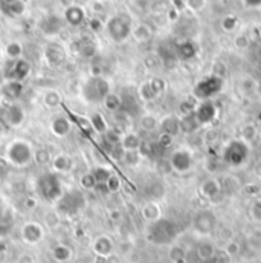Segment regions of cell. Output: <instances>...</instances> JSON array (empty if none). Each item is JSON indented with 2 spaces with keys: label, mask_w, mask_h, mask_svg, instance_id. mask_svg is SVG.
I'll list each match as a JSON object with an SVG mask.
<instances>
[{
  "label": "cell",
  "mask_w": 261,
  "mask_h": 263,
  "mask_svg": "<svg viewBox=\"0 0 261 263\" xmlns=\"http://www.w3.org/2000/svg\"><path fill=\"white\" fill-rule=\"evenodd\" d=\"M257 135H258V130H257L255 124H251L249 123V124H245L242 127V139L245 142H252L257 138Z\"/></svg>",
  "instance_id": "ab89813d"
},
{
  "label": "cell",
  "mask_w": 261,
  "mask_h": 263,
  "mask_svg": "<svg viewBox=\"0 0 261 263\" xmlns=\"http://www.w3.org/2000/svg\"><path fill=\"white\" fill-rule=\"evenodd\" d=\"M0 11H2V0H0Z\"/></svg>",
  "instance_id": "680465c9"
},
{
  "label": "cell",
  "mask_w": 261,
  "mask_h": 263,
  "mask_svg": "<svg viewBox=\"0 0 261 263\" xmlns=\"http://www.w3.org/2000/svg\"><path fill=\"white\" fill-rule=\"evenodd\" d=\"M31 70H32V66L31 63L26 60V59H18V60H14L9 67H8V72H6V78L8 80H12V81H18V83H23L29 75H31Z\"/></svg>",
  "instance_id": "8fae6325"
},
{
  "label": "cell",
  "mask_w": 261,
  "mask_h": 263,
  "mask_svg": "<svg viewBox=\"0 0 261 263\" xmlns=\"http://www.w3.org/2000/svg\"><path fill=\"white\" fill-rule=\"evenodd\" d=\"M92 251L98 257H110L113 254V251H115V243H113L112 237H109L106 234H101L93 240Z\"/></svg>",
  "instance_id": "7c38bea8"
},
{
  "label": "cell",
  "mask_w": 261,
  "mask_h": 263,
  "mask_svg": "<svg viewBox=\"0 0 261 263\" xmlns=\"http://www.w3.org/2000/svg\"><path fill=\"white\" fill-rule=\"evenodd\" d=\"M140 153L139 152H126V155H124V161L129 164V165H136L139 161H140Z\"/></svg>",
  "instance_id": "bcb514c9"
},
{
  "label": "cell",
  "mask_w": 261,
  "mask_h": 263,
  "mask_svg": "<svg viewBox=\"0 0 261 263\" xmlns=\"http://www.w3.org/2000/svg\"><path fill=\"white\" fill-rule=\"evenodd\" d=\"M223 251H225L226 254H229V256L234 259V257H237V256L240 254V251H242V245H240V242H237L235 239H232V240H229V242H226V243H225Z\"/></svg>",
  "instance_id": "b9f144b4"
},
{
  "label": "cell",
  "mask_w": 261,
  "mask_h": 263,
  "mask_svg": "<svg viewBox=\"0 0 261 263\" xmlns=\"http://www.w3.org/2000/svg\"><path fill=\"white\" fill-rule=\"evenodd\" d=\"M196 254L202 262H209V260H214V257L217 254V248L212 242L203 240L197 245Z\"/></svg>",
  "instance_id": "cb8c5ba5"
},
{
  "label": "cell",
  "mask_w": 261,
  "mask_h": 263,
  "mask_svg": "<svg viewBox=\"0 0 261 263\" xmlns=\"http://www.w3.org/2000/svg\"><path fill=\"white\" fill-rule=\"evenodd\" d=\"M62 26H63L62 18L54 14L45 17L40 23V29L45 35H57L62 31Z\"/></svg>",
  "instance_id": "e0dca14e"
},
{
  "label": "cell",
  "mask_w": 261,
  "mask_h": 263,
  "mask_svg": "<svg viewBox=\"0 0 261 263\" xmlns=\"http://www.w3.org/2000/svg\"><path fill=\"white\" fill-rule=\"evenodd\" d=\"M173 139H174V136H171V135H168V133L160 132V133H159V138H157V144H159V145H162V147H170V145H171V142H173Z\"/></svg>",
  "instance_id": "7dc6e473"
},
{
  "label": "cell",
  "mask_w": 261,
  "mask_h": 263,
  "mask_svg": "<svg viewBox=\"0 0 261 263\" xmlns=\"http://www.w3.org/2000/svg\"><path fill=\"white\" fill-rule=\"evenodd\" d=\"M159 129L164 132V133H168L171 136H176L180 132V121L176 117L168 115V117H165L164 120L159 121Z\"/></svg>",
  "instance_id": "4316f807"
},
{
  "label": "cell",
  "mask_w": 261,
  "mask_h": 263,
  "mask_svg": "<svg viewBox=\"0 0 261 263\" xmlns=\"http://www.w3.org/2000/svg\"><path fill=\"white\" fill-rule=\"evenodd\" d=\"M90 172H92V175H93V178H95V181H96L98 187H104V185H106V182L109 181V178L113 175L112 168H110V167H107V165H98V167L92 168Z\"/></svg>",
  "instance_id": "f1b7e54d"
},
{
  "label": "cell",
  "mask_w": 261,
  "mask_h": 263,
  "mask_svg": "<svg viewBox=\"0 0 261 263\" xmlns=\"http://www.w3.org/2000/svg\"><path fill=\"white\" fill-rule=\"evenodd\" d=\"M5 161L9 167L25 168L34 162V148L29 141L14 139L5 148Z\"/></svg>",
  "instance_id": "6da1fadb"
},
{
  "label": "cell",
  "mask_w": 261,
  "mask_h": 263,
  "mask_svg": "<svg viewBox=\"0 0 261 263\" xmlns=\"http://www.w3.org/2000/svg\"><path fill=\"white\" fill-rule=\"evenodd\" d=\"M79 187L84 190V192H93L98 189V184L92 175V172H87V173H83L81 178H79Z\"/></svg>",
  "instance_id": "836d02e7"
},
{
  "label": "cell",
  "mask_w": 261,
  "mask_h": 263,
  "mask_svg": "<svg viewBox=\"0 0 261 263\" xmlns=\"http://www.w3.org/2000/svg\"><path fill=\"white\" fill-rule=\"evenodd\" d=\"M65 20L70 26H81L86 22V11L79 5H69L65 9Z\"/></svg>",
  "instance_id": "9a60e30c"
},
{
  "label": "cell",
  "mask_w": 261,
  "mask_h": 263,
  "mask_svg": "<svg viewBox=\"0 0 261 263\" xmlns=\"http://www.w3.org/2000/svg\"><path fill=\"white\" fill-rule=\"evenodd\" d=\"M246 242H248V247H249V250H252V251H257V253H260L261 251V230H254V231H251L249 234H248V239H246Z\"/></svg>",
  "instance_id": "8d00e7d4"
},
{
  "label": "cell",
  "mask_w": 261,
  "mask_h": 263,
  "mask_svg": "<svg viewBox=\"0 0 261 263\" xmlns=\"http://www.w3.org/2000/svg\"><path fill=\"white\" fill-rule=\"evenodd\" d=\"M137 93H139V98H140L142 101H145V103H150V101H153V100L156 98V93H154V90L151 89L150 81L142 83V84L139 86V89H137Z\"/></svg>",
  "instance_id": "74e56055"
},
{
  "label": "cell",
  "mask_w": 261,
  "mask_h": 263,
  "mask_svg": "<svg viewBox=\"0 0 261 263\" xmlns=\"http://www.w3.org/2000/svg\"><path fill=\"white\" fill-rule=\"evenodd\" d=\"M89 77L96 78V77H103V67L99 65H92L90 70H89Z\"/></svg>",
  "instance_id": "816d5d0a"
},
{
  "label": "cell",
  "mask_w": 261,
  "mask_h": 263,
  "mask_svg": "<svg viewBox=\"0 0 261 263\" xmlns=\"http://www.w3.org/2000/svg\"><path fill=\"white\" fill-rule=\"evenodd\" d=\"M222 192V184L215 178H208L200 184V195L206 199H214Z\"/></svg>",
  "instance_id": "7402d4cb"
},
{
  "label": "cell",
  "mask_w": 261,
  "mask_h": 263,
  "mask_svg": "<svg viewBox=\"0 0 261 263\" xmlns=\"http://www.w3.org/2000/svg\"><path fill=\"white\" fill-rule=\"evenodd\" d=\"M0 185H2V176H0Z\"/></svg>",
  "instance_id": "91938a15"
},
{
  "label": "cell",
  "mask_w": 261,
  "mask_h": 263,
  "mask_svg": "<svg viewBox=\"0 0 261 263\" xmlns=\"http://www.w3.org/2000/svg\"><path fill=\"white\" fill-rule=\"evenodd\" d=\"M89 28H90L93 32H99L104 26H103V23H101V20H99L98 17H93V18H90V22H89Z\"/></svg>",
  "instance_id": "681fc988"
},
{
  "label": "cell",
  "mask_w": 261,
  "mask_h": 263,
  "mask_svg": "<svg viewBox=\"0 0 261 263\" xmlns=\"http://www.w3.org/2000/svg\"><path fill=\"white\" fill-rule=\"evenodd\" d=\"M2 93L6 100H9L11 103L15 101L17 98H20V95L23 93V83H18V81H12V80H8L3 83L2 86Z\"/></svg>",
  "instance_id": "ffe728a7"
},
{
  "label": "cell",
  "mask_w": 261,
  "mask_h": 263,
  "mask_svg": "<svg viewBox=\"0 0 261 263\" xmlns=\"http://www.w3.org/2000/svg\"><path fill=\"white\" fill-rule=\"evenodd\" d=\"M5 54H6V57L9 59V60H18V59H22V55H23V45L20 43V42H9L6 46H5Z\"/></svg>",
  "instance_id": "1f68e13d"
},
{
  "label": "cell",
  "mask_w": 261,
  "mask_h": 263,
  "mask_svg": "<svg viewBox=\"0 0 261 263\" xmlns=\"http://www.w3.org/2000/svg\"><path fill=\"white\" fill-rule=\"evenodd\" d=\"M52 259L57 263H67L73 257V250L66 243H57L51 251Z\"/></svg>",
  "instance_id": "d4e9b609"
},
{
  "label": "cell",
  "mask_w": 261,
  "mask_h": 263,
  "mask_svg": "<svg viewBox=\"0 0 261 263\" xmlns=\"http://www.w3.org/2000/svg\"><path fill=\"white\" fill-rule=\"evenodd\" d=\"M215 223H217V219H215V214L211 211V210H202L198 211L194 217V228L198 234L202 236H209L214 230H215Z\"/></svg>",
  "instance_id": "30bf717a"
},
{
  "label": "cell",
  "mask_w": 261,
  "mask_h": 263,
  "mask_svg": "<svg viewBox=\"0 0 261 263\" xmlns=\"http://www.w3.org/2000/svg\"><path fill=\"white\" fill-rule=\"evenodd\" d=\"M2 133H3V124L0 123V136H2Z\"/></svg>",
  "instance_id": "6f0895ef"
},
{
  "label": "cell",
  "mask_w": 261,
  "mask_h": 263,
  "mask_svg": "<svg viewBox=\"0 0 261 263\" xmlns=\"http://www.w3.org/2000/svg\"><path fill=\"white\" fill-rule=\"evenodd\" d=\"M66 57H67V54H66L65 46L57 42H49L43 49L45 63L52 69H57V67L65 65Z\"/></svg>",
  "instance_id": "ba28073f"
},
{
  "label": "cell",
  "mask_w": 261,
  "mask_h": 263,
  "mask_svg": "<svg viewBox=\"0 0 261 263\" xmlns=\"http://www.w3.org/2000/svg\"><path fill=\"white\" fill-rule=\"evenodd\" d=\"M243 263H251V262H243Z\"/></svg>",
  "instance_id": "94428289"
},
{
  "label": "cell",
  "mask_w": 261,
  "mask_h": 263,
  "mask_svg": "<svg viewBox=\"0 0 261 263\" xmlns=\"http://www.w3.org/2000/svg\"><path fill=\"white\" fill-rule=\"evenodd\" d=\"M131 22L127 15L118 14L109 18V22L106 23L104 29L107 37L115 42V43H123L126 42L131 35Z\"/></svg>",
  "instance_id": "5b68a950"
},
{
  "label": "cell",
  "mask_w": 261,
  "mask_h": 263,
  "mask_svg": "<svg viewBox=\"0 0 261 263\" xmlns=\"http://www.w3.org/2000/svg\"><path fill=\"white\" fill-rule=\"evenodd\" d=\"M121 187H123V181H121V178H119L118 175H115V173L109 178V181H107L106 185H104V189H106L107 193H118V192L121 190Z\"/></svg>",
  "instance_id": "f35d334b"
},
{
  "label": "cell",
  "mask_w": 261,
  "mask_h": 263,
  "mask_svg": "<svg viewBox=\"0 0 261 263\" xmlns=\"http://www.w3.org/2000/svg\"><path fill=\"white\" fill-rule=\"evenodd\" d=\"M214 260H215V263H232V257L229 254H226L223 250H220V251H217Z\"/></svg>",
  "instance_id": "c3c4849f"
},
{
  "label": "cell",
  "mask_w": 261,
  "mask_h": 263,
  "mask_svg": "<svg viewBox=\"0 0 261 263\" xmlns=\"http://www.w3.org/2000/svg\"><path fill=\"white\" fill-rule=\"evenodd\" d=\"M142 138L136 132H124L119 141V145L124 152H139Z\"/></svg>",
  "instance_id": "ac0fdd59"
},
{
  "label": "cell",
  "mask_w": 261,
  "mask_h": 263,
  "mask_svg": "<svg viewBox=\"0 0 261 263\" xmlns=\"http://www.w3.org/2000/svg\"><path fill=\"white\" fill-rule=\"evenodd\" d=\"M139 127L145 132L156 130L159 129V120L151 114H145L139 118Z\"/></svg>",
  "instance_id": "d6a6232c"
},
{
  "label": "cell",
  "mask_w": 261,
  "mask_h": 263,
  "mask_svg": "<svg viewBox=\"0 0 261 263\" xmlns=\"http://www.w3.org/2000/svg\"><path fill=\"white\" fill-rule=\"evenodd\" d=\"M110 92H112L110 81L106 80L104 77H96V78L89 77V80L81 87V97L89 104L103 103L106 95H109Z\"/></svg>",
  "instance_id": "3957f363"
},
{
  "label": "cell",
  "mask_w": 261,
  "mask_h": 263,
  "mask_svg": "<svg viewBox=\"0 0 261 263\" xmlns=\"http://www.w3.org/2000/svg\"><path fill=\"white\" fill-rule=\"evenodd\" d=\"M49 132L55 136V138H66L70 132H72V123L69 118H66L63 115L54 117L49 121Z\"/></svg>",
  "instance_id": "4fadbf2b"
},
{
  "label": "cell",
  "mask_w": 261,
  "mask_h": 263,
  "mask_svg": "<svg viewBox=\"0 0 261 263\" xmlns=\"http://www.w3.org/2000/svg\"><path fill=\"white\" fill-rule=\"evenodd\" d=\"M17 263H35V257L29 253H22L17 257Z\"/></svg>",
  "instance_id": "f907efd6"
},
{
  "label": "cell",
  "mask_w": 261,
  "mask_h": 263,
  "mask_svg": "<svg viewBox=\"0 0 261 263\" xmlns=\"http://www.w3.org/2000/svg\"><path fill=\"white\" fill-rule=\"evenodd\" d=\"M86 205V196L78 190H70L63 193L55 203V211L62 217H73L76 216Z\"/></svg>",
  "instance_id": "277c9868"
},
{
  "label": "cell",
  "mask_w": 261,
  "mask_h": 263,
  "mask_svg": "<svg viewBox=\"0 0 261 263\" xmlns=\"http://www.w3.org/2000/svg\"><path fill=\"white\" fill-rule=\"evenodd\" d=\"M51 161H52V156H51L48 148L40 147V148L34 150V162L37 165H48Z\"/></svg>",
  "instance_id": "e575fe53"
},
{
  "label": "cell",
  "mask_w": 261,
  "mask_h": 263,
  "mask_svg": "<svg viewBox=\"0 0 261 263\" xmlns=\"http://www.w3.org/2000/svg\"><path fill=\"white\" fill-rule=\"evenodd\" d=\"M37 192L45 200L51 203H57V200L63 196V184L58 178L57 173L54 172H46L42 173L37 179Z\"/></svg>",
  "instance_id": "7a4b0ae2"
},
{
  "label": "cell",
  "mask_w": 261,
  "mask_h": 263,
  "mask_svg": "<svg viewBox=\"0 0 261 263\" xmlns=\"http://www.w3.org/2000/svg\"><path fill=\"white\" fill-rule=\"evenodd\" d=\"M98 52L96 43L93 40H79V49L78 54L83 59H93Z\"/></svg>",
  "instance_id": "f546056e"
},
{
  "label": "cell",
  "mask_w": 261,
  "mask_h": 263,
  "mask_svg": "<svg viewBox=\"0 0 261 263\" xmlns=\"http://www.w3.org/2000/svg\"><path fill=\"white\" fill-rule=\"evenodd\" d=\"M25 203H26V208H29V210L35 208V205H37V202H35V199H34V197H26Z\"/></svg>",
  "instance_id": "db71d44e"
},
{
  "label": "cell",
  "mask_w": 261,
  "mask_h": 263,
  "mask_svg": "<svg viewBox=\"0 0 261 263\" xmlns=\"http://www.w3.org/2000/svg\"><path fill=\"white\" fill-rule=\"evenodd\" d=\"M109 216H110L112 220H119V219H121V211H119V210H112V211L109 213Z\"/></svg>",
  "instance_id": "11a10c76"
},
{
  "label": "cell",
  "mask_w": 261,
  "mask_h": 263,
  "mask_svg": "<svg viewBox=\"0 0 261 263\" xmlns=\"http://www.w3.org/2000/svg\"><path fill=\"white\" fill-rule=\"evenodd\" d=\"M43 106L46 107V109H57V107H60L62 106V103H63V97H62V93L58 92V90H55V89H49V90H46L45 92V95H43Z\"/></svg>",
  "instance_id": "83f0119b"
},
{
  "label": "cell",
  "mask_w": 261,
  "mask_h": 263,
  "mask_svg": "<svg viewBox=\"0 0 261 263\" xmlns=\"http://www.w3.org/2000/svg\"><path fill=\"white\" fill-rule=\"evenodd\" d=\"M101 104L104 106V109H106L107 112H110V114H118V112H121V109H123V98H121V95H118V93H115V92H110L109 95H106V98L103 100Z\"/></svg>",
  "instance_id": "484cf974"
},
{
  "label": "cell",
  "mask_w": 261,
  "mask_h": 263,
  "mask_svg": "<svg viewBox=\"0 0 261 263\" xmlns=\"http://www.w3.org/2000/svg\"><path fill=\"white\" fill-rule=\"evenodd\" d=\"M174 237V233H173V227L168 220H157L154 223H150V230H148V239L153 242V243H168L171 239Z\"/></svg>",
  "instance_id": "52a82bcc"
},
{
  "label": "cell",
  "mask_w": 261,
  "mask_h": 263,
  "mask_svg": "<svg viewBox=\"0 0 261 263\" xmlns=\"http://www.w3.org/2000/svg\"><path fill=\"white\" fill-rule=\"evenodd\" d=\"M2 11L9 17H20L26 11L25 0H2Z\"/></svg>",
  "instance_id": "44dd1931"
},
{
  "label": "cell",
  "mask_w": 261,
  "mask_h": 263,
  "mask_svg": "<svg viewBox=\"0 0 261 263\" xmlns=\"http://www.w3.org/2000/svg\"><path fill=\"white\" fill-rule=\"evenodd\" d=\"M51 165H52L54 173H57V175H60V173L65 175V173H69V172L72 170L73 162H72V158H70L69 155H66V153H58V155H55V156L52 158Z\"/></svg>",
  "instance_id": "d6986e66"
},
{
  "label": "cell",
  "mask_w": 261,
  "mask_h": 263,
  "mask_svg": "<svg viewBox=\"0 0 261 263\" xmlns=\"http://www.w3.org/2000/svg\"><path fill=\"white\" fill-rule=\"evenodd\" d=\"M206 0H185V8H188L193 12H198L205 8Z\"/></svg>",
  "instance_id": "7bdbcfd3"
},
{
  "label": "cell",
  "mask_w": 261,
  "mask_h": 263,
  "mask_svg": "<svg viewBox=\"0 0 261 263\" xmlns=\"http://www.w3.org/2000/svg\"><path fill=\"white\" fill-rule=\"evenodd\" d=\"M150 86H151V89L154 90L156 97H159V95L164 92V89H165V83H164V80H160V78H151V80H150Z\"/></svg>",
  "instance_id": "f6af8a7d"
},
{
  "label": "cell",
  "mask_w": 261,
  "mask_h": 263,
  "mask_svg": "<svg viewBox=\"0 0 261 263\" xmlns=\"http://www.w3.org/2000/svg\"><path fill=\"white\" fill-rule=\"evenodd\" d=\"M168 257L173 263H185L187 262V251L180 245H174L170 248Z\"/></svg>",
  "instance_id": "d590c367"
},
{
  "label": "cell",
  "mask_w": 261,
  "mask_h": 263,
  "mask_svg": "<svg viewBox=\"0 0 261 263\" xmlns=\"http://www.w3.org/2000/svg\"><path fill=\"white\" fill-rule=\"evenodd\" d=\"M107 263H121V262H119V257H116V256H115V253H113L110 257H107Z\"/></svg>",
  "instance_id": "9f6ffc18"
},
{
  "label": "cell",
  "mask_w": 261,
  "mask_h": 263,
  "mask_svg": "<svg viewBox=\"0 0 261 263\" xmlns=\"http://www.w3.org/2000/svg\"><path fill=\"white\" fill-rule=\"evenodd\" d=\"M140 216H142V219H144L145 222L154 223V222H157V220L162 219V210H160V206H159L157 202L150 200V202H147V203L142 205V208H140Z\"/></svg>",
  "instance_id": "2e32d148"
},
{
  "label": "cell",
  "mask_w": 261,
  "mask_h": 263,
  "mask_svg": "<svg viewBox=\"0 0 261 263\" xmlns=\"http://www.w3.org/2000/svg\"><path fill=\"white\" fill-rule=\"evenodd\" d=\"M248 45H249V40H248L246 35H238V37L235 39V46H237V48L245 49V48H248Z\"/></svg>",
  "instance_id": "f5cc1de1"
},
{
  "label": "cell",
  "mask_w": 261,
  "mask_h": 263,
  "mask_svg": "<svg viewBox=\"0 0 261 263\" xmlns=\"http://www.w3.org/2000/svg\"><path fill=\"white\" fill-rule=\"evenodd\" d=\"M45 220H46V223H48L49 228H55V227H58V223L62 220V216L57 211H52V213H48L46 214Z\"/></svg>",
  "instance_id": "ee69618b"
},
{
  "label": "cell",
  "mask_w": 261,
  "mask_h": 263,
  "mask_svg": "<svg viewBox=\"0 0 261 263\" xmlns=\"http://www.w3.org/2000/svg\"><path fill=\"white\" fill-rule=\"evenodd\" d=\"M170 165H171V170L174 172H179V173H184V172H188L190 167H191V156L188 152L185 150H177L171 155L170 158Z\"/></svg>",
  "instance_id": "5bb4252c"
},
{
  "label": "cell",
  "mask_w": 261,
  "mask_h": 263,
  "mask_svg": "<svg viewBox=\"0 0 261 263\" xmlns=\"http://www.w3.org/2000/svg\"><path fill=\"white\" fill-rule=\"evenodd\" d=\"M131 37L137 42V43H147L151 40L153 37V29L150 25L147 23H137L131 28Z\"/></svg>",
  "instance_id": "603a6c76"
},
{
  "label": "cell",
  "mask_w": 261,
  "mask_h": 263,
  "mask_svg": "<svg viewBox=\"0 0 261 263\" xmlns=\"http://www.w3.org/2000/svg\"><path fill=\"white\" fill-rule=\"evenodd\" d=\"M20 237L26 245H37L45 239V228L35 220L25 222L20 228Z\"/></svg>",
  "instance_id": "9c48e42d"
},
{
  "label": "cell",
  "mask_w": 261,
  "mask_h": 263,
  "mask_svg": "<svg viewBox=\"0 0 261 263\" xmlns=\"http://www.w3.org/2000/svg\"><path fill=\"white\" fill-rule=\"evenodd\" d=\"M249 217L252 219V222L261 223V197L255 199L251 206H249Z\"/></svg>",
  "instance_id": "60d3db41"
},
{
  "label": "cell",
  "mask_w": 261,
  "mask_h": 263,
  "mask_svg": "<svg viewBox=\"0 0 261 263\" xmlns=\"http://www.w3.org/2000/svg\"><path fill=\"white\" fill-rule=\"evenodd\" d=\"M26 121V112L22 106L9 103L8 106L0 107V123L9 129H18Z\"/></svg>",
  "instance_id": "8992f818"
},
{
  "label": "cell",
  "mask_w": 261,
  "mask_h": 263,
  "mask_svg": "<svg viewBox=\"0 0 261 263\" xmlns=\"http://www.w3.org/2000/svg\"><path fill=\"white\" fill-rule=\"evenodd\" d=\"M87 120H89L90 127H92V130L93 132H96V133H104V135H106V132L109 130V124H107V121L104 120V117H103L101 114H92Z\"/></svg>",
  "instance_id": "4dcf8cb0"
}]
</instances>
